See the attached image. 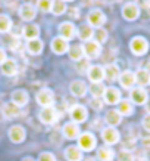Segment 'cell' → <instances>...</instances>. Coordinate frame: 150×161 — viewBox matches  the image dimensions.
<instances>
[{"instance_id": "cell-3", "label": "cell", "mask_w": 150, "mask_h": 161, "mask_svg": "<svg viewBox=\"0 0 150 161\" xmlns=\"http://www.w3.org/2000/svg\"><path fill=\"white\" fill-rule=\"evenodd\" d=\"M96 145H97L96 136H94L93 133H90V132L81 133L80 137H78V148H80L81 151H84V152L93 151V149L96 148Z\"/></svg>"}, {"instance_id": "cell-44", "label": "cell", "mask_w": 150, "mask_h": 161, "mask_svg": "<svg viewBox=\"0 0 150 161\" xmlns=\"http://www.w3.org/2000/svg\"><path fill=\"white\" fill-rule=\"evenodd\" d=\"M103 120L102 118H96V120H94V121H93V124H91V127L93 129H97V130H100V132H102L103 129H105V127H103Z\"/></svg>"}, {"instance_id": "cell-20", "label": "cell", "mask_w": 150, "mask_h": 161, "mask_svg": "<svg viewBox=\"0 0 150 161\" xmlns=\"http://www.w3.org/2000/svg\"><path fill=\"white\" fill-rule=\"evenodd\" d=\"M25 137H27V132H25V129L22 126H12L9 129V139L13 143H21V142L25 141Z\"/></svg>"}, {"instance_id": "cell-12", "label": "cell", "mask_w": 150, "mask_h": 161, "mask_svg": "<svg viewBox=\"0 0 150 161\" xmlns=\"http://www.w3.org/2000/svg\"><path fill=\"white\" fill-rule=\"evenodd\" d=\"M18 15H19V18L22 21L29 22V21H33L37 16V8L34 5H31V3H24V5L19 6Z\"/></svg>"}, {"instance_id": "cell-42", "label": "cell", "mask_w": 150, "mask_h": 161, "mask_svg": "<svg viewBox=\"0 0 150 161\" xmlns=\"http://www.w3.org/2000/svg\"><path fill=\"white\" fill-rule=\"evenodd\" d=\"M39 161H56L52 152H41L39 155Z\"/></svg>"}, {"instance_id": "cell-2", "label": "cell", "mask_w": 150, "mask_h": 161, "mask_svg": "<svg viewBox=\"0 0 150 161\" xmlns=\"http://www.w3.org/2000/svg\"><path fill=\"white\" fill-rule=\"evenodd\" d=\"M87 22L94 30L102 28L103 25L106 24V15L102 9H91L87 15Z\"/></svg>"}, {"instance_id": "cell-28", "label": "cell", "mask_w": 150, "mask_h": 161, "mask_svg": "<svg viewBox=\"0 0 150 161\" xmlns=\"http://www.w3.org/2000/svg\"><path fill=\"white\" fill-rule=\"evenodd\" d=\"M118 111L122 117H130L134 114V103L131 102L130 99H122L121 102L118 103Z\"/></svg>"}, {"instance_id": "cell-33", "label": "cell", "mask_w": 150, "mask_h": 161, "mask_svg": "<svg viewBox=\"0 0 150 161\" xmlns=\"http://www.w3.org/2000/svg\"><path fill=\"white\" fill-rule=\"evenodd\" d=\"M88 90H90L93 98H103V95L106 92V86L103 83H91Z\"/></svg>"}, {"instance_id": "cell-21", "label": "cell", "mask_w": 150, "mask_h": 161, "mask_svg": "<svg viewBox=\"0 0 150 161\" xmlns=\"http://www.w3.org/2000/svg\"><path fill=\"white\" fill-rule=\"evenodd\" d=\"M63 157L68 161H82V151L78 148V145H69L65 151H63Z\"/></svg>"}, {"instance_id": "cell-6", "label": "cell", "mask_w": 150, "mask_h": 161, "mask_svg": "<svg viewBox=\"0 0 150 161\" xmlns=\"http://www.w3.org/2000/svg\"><path fill=\"white\" fill-rule=\"evenodd\" d=\"M39 118L40 121L43 124H47V126H52L54 123H58L59 120V112L56 109V107H47V108H43L39 114Z\"/></svg>"}, {"instance_id": "cell-1", "label": "cell", "mask_w": 150, "mask_h": 161, "mask_svg": "<svg viewBox=\"0 0 150 161\" xmlns=\"http://www.w3.org/2000/svg\"><path fill=\"white\" fill-rule=\"evenodd\" d=\"M149 42L146 37L143 36H136V37H132L130 42V50L132 53L136 55V56H143L149 52Z\"/></svg>"}, {"instance_id": "cell-36", "label": "cell", "mask_w": 150, "mask_h": 161, "mask_svg": "<svg viewBox=\"0 0 150 161\" xmlns=\"http://www.w3.org/2000/svg\"><path fill=\"white\" fill-rule=\"evenodd\" d=\"M93 39L96 40V42H99L100 44H103L107 40V31L105 28H97V30H94V37Z\"/></svg>"}, {"instance_id": "cell-11", "label": "cell", "mask_w": 150, "mask_h": 161, "mask_svg": "<svg viewBox=\"0 0 150 161\" xmlns=\"http://www.w3.org/2000/svg\"><path fill=\"white\" fill-rule=\"evenodd\" d=\"M122 18L127 21H136L138 16H140V8H138V5H136V3H132V2H130V3H125V5L122 6Z\"/></svg>"}, {"instance_id": "cell-53", "label": "cell", "mask_w": 150, "mask_h": 161, "mask_svg": "<svg viewBox=\"0 0 150 161\" xmlns=\"http://www.w3.org/2000/svg\"><path fill=\"white\" fill-rule=\"evenodd\" d=\"M141 161H146V160H141Z\"/></svg>"}, {"instance_id": "cell-45", "label": "cell", "mask_w": 150, "mask_h": 161, "mask_svg": "<svg viewBox=\"0 0 150 161\" xmlns=\"http://www.w3.org/2000/svg\"><path fill=\"white\" fill-rule=\"evenodd\" d=\"M19 47H21V40L19 39H13V42L10 43V49L13 50V52H16Z\"/></svg>"}, {"instance_id": "cell-14", "label": "cell", "mask_w": 150, "mask_h": 161, "mask_svg": "<svg viewBox=\"0 0 150 161\" xmlns=\"http://www.w3.org/2000/svg\"><path fill=\"white\" fill-rule=\"evenodd\" d=\"M118 80H119V84H121L124 89H127V90L134 89V86L137 84V81H136V73H132L131 69H125V71H122Z\"/></svg>"}, {"instance_id": "cell-16", "label": "cell", "mask_w": 150, "mask_h": 161, "mask_svg": "<svg viewBox=\"0 0 150 161\" xmlns=\"http://www.w3.org/2000/svg\"><path fill=\"white\" fill-rule=\"evenodd\" d=\"M50 47H52V50H53V53L56 55H63V53H66L69 50V42L68 40H65L62 39V37H54L53 40H52V43H50Z\"/></svg>"}, {"instance_id": "cell-17", "label": "cell", "mask_w": 150, "mask_h": 161, "mask_svg": "<svg viewBox=\"0 0 150 161\" xmlns=\"http://www.w3.org/2000/svg\"><path fill=\"white\" fill-rule=\"evenodd\" d=\"M87 77L91 83H102L105 78V68L102 65H91L87 71Z\"/></svg>"}, {"instance_id": "cell-8", "label": "cell", "mask_w": 150, "mask_h": 161, "mask_svg": "<svg viewBox=\"0 0 150 161\" xmlns=\"http://www.w3.org/2000/svg\"><path fill=\"white\" fill-rule=\"evenodd\" d=\"M130 101L134 103V105H146L147 101H149V93H147V90H146L144 87L137 86V87L131 89Z\"/></svg>"}, {"instance_id": "cell-46", "label": "cell", "mask_w": 150, "mask_h": 161, "mask_svg": "<svg viewBox=\"0 0 150 161\" xmlns=\"http://www.w3.org/2000/svg\"><path fill=\"white\" fill-rule=\"evenodd\" d=\"M6 59H8V56H6V52H5V49H2L0 47V65L5 62Z\"/></svg>"}, {"instance_id": "cell-43", "label": "cell", "mask_w": 150, "mask_h": 161, "mask_svg": "<svg viewBox=\"0 0 150 161\" xmlns=\"http://www.w3.org/2000/svg\"><path fill=\"white\" fill-rule=\"evenodd\" d=\"M141 124H143V129H144L146 132L150 133V114H146L143 120H141Z\"/></svg>"}, {"instance_id": "cell-35", "label": "cell", "mask_w": 150, "mask_h": 161, "mask_svg": "<svg viewBox=\"0 0 150 161\" xmlns=\"http://www.w3.org/2000/svg\"><path fill=\"white\" fill-rule=\"evenodd\" d=\"M13 24H12V19H10V16L8 15H0V33H10V30H12Z\"/></svg>"}, {"instance_id": "cell-29", "label": "cell", "mask_w": 150, "mask_h": 161, "mask_svg": "<svg viewBox=\"0 0 150 161\" xmlns=\"http://www.w3.org/2000/svg\"><path fill=\"white\" fill-rule=\"evenodd\" d=\"M115 158V151L111 147H100L97 149V160L99 161H113Z\"/></svg>"}, {"instance_id": "cell-25", "label": "cell", "mask_w": 150, "mask_h": 161, "mask_svg": "<svg viewBox=\"0 0 150 161\" xmlns=\"http://www.w3.org/2000/svg\"><path fill=\"white\" fill-rule=\"evenodd\" d=\"M121 75V69L119 67L116 65V64H107L106 67H105V78H106L107 81H116L118 78Z\"/></svg>"}, {"instance_id": "cell-47", "label": "cell", "mask_w": 150, "mask_h": 161, "mask_svg": "<svg viewBox=\"0 0 150 161\" xmlns=\"http://www.w3.org/2000/svg\"><path fill=\"white\" fill-rule=\"evenodd\" d=\"M146 111H147V114H150V99L147 101V103H146Z\"/></svg>"}, {"instance_id": "cell-48", "label": "cell", "mask_w": 150, "mask_h": 161, "mask_svg": "<svg viewBox=\"0 0 150 161\" xmlns=\"http://www.w3.org/2000/svg\"><path fill=\"white\" fill-rule=\"evenodd\" d=\"M22 161H35L33 157H25V158H22Z\"/></svg>"}, {"instance_id": "cell-38", "label": "cell", "mask_w": 150, "mask_h": 161, "mask_svg": "<svg viewBox=\"0 0 150 161\" xmlns=\"http://www.w3.org/2000/svg\"><path fill=\"white\" fill-rule=\"evenodd\" d=\"M118 161H136V157L131 151H127V149H122L119 154H118Z\"/></svg>"}, {"instance_id": "cell-37", "label": "cell", "mask_w": 150, "mask_h": 161, "mask_svg": "<svg viewBox=\"0 0 150 161\" xmlns=\"http://www.w3.org/2000/svg\"><path fill=\"white\" fill-rule=\"evenodd\" d=\"M54 0H37V8L41 12H52V6H53Z\"/></svg>"}, {"instance_id": "cell-40", "label": "cell", "mask_w": 150, "mask_h": 161, "mask_svg": "<svg viewBox=\"0 0 150 161\" xmlns=\"http://www.w3.org/2000/svg\"><path fill=\"white\" fill-rule=\"evenodd\" d=\"M90 105H91V108L94 111H102L103 107H105V101L102 98H93L90 101Z\"/></svg>"}, {"instance_id": "cell-27", "label": "cell", "mask_w": 150, "mask_h": 161, "mask_svg": "<svg viewBox=\"0 0 150 161\" xmlns=\"http://www.w3.org/2000/svg\"><path fill=\"white\" fill-rule=\"evenodd\" d=\"M69 58L75 61V62H80L81 59L85 58V53H84V46L82 44H72L68 50Z\"/></svg>"}, {"instance_id": "cell-22", "label": "cell", "mask_w": 150, "mask_h": 161, "mask_svg": "<svg viewBox=\"0 0 150 161\" xmlns=\"http://www.w3.org/2000/svg\"><path fill=\"white\" fill-rule=\"evenodd\" d=\"M105 123H106L109 127H116L122 123V115L119 114L118 109H109V111L105 114Z\"/></svg>"}, {"instance_id": "cell-30", "label": "cell", "mask_w": 150, "mask_h": 161, "mask_svg": "<svg viewBox=\"0 0 150 161\" xmlns=\"http://www.w3.org/2000/svg\"><path fill=\"white\" fill-rule=\"evenodd\" d=\"M43 47H44V43L41 39H35V40L27 42V50H28V53H31V55H40L43 52Z\"/></svg>"}, {"instance_id": "cell-9", "label": "cell", "mask_w": 150, "mask_h": 161, "mask_svg": "<svg viewBox=\"0 0 150 161\" xmlns=\"http://www.w3.org/2000/svg\"><path fill=\"white\" fill-rule=\"evenodd\" d=\"M58 31H59V37L68 40V42H71L72 39L77 37V27H75V24L71 22V21H65V22H62V24L59 25Z\"/></svg>"}, {"instance_id": "cell-31", "label": "cell", "mask_w": 150, "mask_h": 161, "mask_svg": "<svg viewBox=\"0 0 150 161\" xmlns=\"http://www.w3.org/2000/svg\"><path fill=\"white\" fill-rule=\"evenodd\" d=\"M136 81L140 87L150 84V73L146 68H138L136 71Z\"/></svg>"}, {"instance_id": "cell-52", "label": "cell", "mask_w": 150, "mask_h": 161, "mask_svg": "<svg viewBox=\"0 0 150 161\" xmlns=\"http://www.w3.org/2000/svg\"><path fill=\"white\" fill-rule=\"evenodd\" d=\"M63 2H74V0H63Z\"/></svg>"}, {"instance_id": "cell-34", "label": "cell", "mask_w": 150, "mask_h": 161, "mask_svg": "<svg viewBox=\"0 0 150 161\" xmlns=\"http://www.w3.org/2000/svg\"><path fill=\"white\" fill-rule=\"evenodd\" d=\"M68 10V6H66V2L63 0H54L53 6H52V14L56 15V16H60V15L66 14Z\"/></svg>"}, {"instance_id": "cell-51", "label": "cell", "mask_w": 150, "mask_h": 161, "mask_svg": "<svg viewBox=\"0 0 150 161\" xmlns=\"http://www.w3.org/2000/svg\"><path fill=\"white\" fill-rule=\"evenodd\" d=\"M146 5H150V0H146Z\"/></svg>"}, {"instance_id": "cell-49", "label": "cell", "mask_w": 150, "mask_h": 161, "mask_svg": "<svg viewBox=\"0 0 150 161\" xmlns=\"http://www.w3.org/2000/svg\"><path fill=\"white\" fill-rule=\"evenodd\" d=\"M82 161H96L93 157H85V158H82Z\"/></svg>"}, {"instance_id": "cell-19", "label": "cell", "mask_w": 150, "mask_h": 161, "mask_svg": "<svg viewBox=\"0 0 150 161\" xmlns=\"http://www.w3.org/2000/svg\"><path fill=\"white\" fill-rule=\"evenodd\" d=\"M69 92L72 93V96H75V98H82V96L87 95L88 87L82 80H74L69 86Z\"/></svg>"}, {"instance_id": "cell-23", "label": "cell", "mask_w": 150, "mask_h": 161, "mask_svg": "<svg viewBox=\"0 0 150 161\" xmlns=\"http://www.w3.org/2000/svg\"><path fill=\"white\" fill-rule=\"evenodd\" d=\"M2 114L6 118H16L21 115V108L16 107L13 102H6L2 107Z\"/></svg>"}, {"instance_id": "cell-4", "label": "cell", "mask_w": 150, "mask_h": 161, "mask_svg": "<svg viewBox=\"0 0 150 161\" xmlns=\"http://www.w3.org/2000/svg\"><path fill=\"white\" fill-rule=\"evenodd\" d=\"M69 115H71V120L77 124H81V123L87 121L88 118V111L87 108L81 105V103H74L72 107H69Z\"/></svg>"}, {"instance_id": "cell-50", "label": "cell", "mask_w": 150, "mask_h": 161, "mask_svg": "<svg viewBox=\"0 0 150 161\" xmlns=\"http://www.w3.org/2000/svg\"><path fill=\"white\" fill-rule=\"evenodd\" d=\"M146 69H147V71H149V73H150V59H149V61H147V68H146Z\"/></svg>"}, {"instance_id": "cell-10", "label": "cell", "mask_w": 150, "mask_h": 161, "mask_svg": "<svg viewBox=\"0 0 150 161\" xmlns=\"http://www.w3.org/2000/svg\"><path fill=\"white\" fill-rule=\"evenodd\" d=\"M82 46H84V53H85L87 59H96L102 55V44L96 42L94 39L90 40V42H85Z\"/></svg>"}, {"instance_id": "cell-26", "label": "cell", "mask_w": 150, "mask_h": 161, "mask_svg": "<svg viewBox=\"0 0 150 161\" xmlns=\"http://www.w3.org/2000/svg\"><path fill=\"white\" fill-rule=\"evenodd\" d=\"M22 37L29 40H35L40 37V27L37 24H28L24 27V31H22Z\"/></svg>"}, {"instance_id": "cell-15", "label": "cell", "mask_w": 150, "mask_h": 161, "mask_svg": "<svg viewBox=\"0 0 150 161\" xmlns=\"http://www.w3.org/2000/svg\"><path fill=\"white\" fill-rule=\"evenodd\" d=\"M103 101L107 105H118L122 101L121 90L116 87H106V92L103 95Z\"/></svg>"}, {"instance_id": "cell-18", "label": "cell", "mask_w": 150, "mask_h": 161, "mask_svg": "<svg viewBox=\"0 0 150 161\" xmlns=\"http://www.w3.org/2000/svg\"><path fill=\"white\" fill-rule=\"evenodd\" d=\"M10 99H12V102L16 105V107H25L27 103H28L29 101V95L27 90H24V89H18V90H13L12 92V95H10Z\"/></svg>"}, {"instance_id": "cell-24", "label": "cell", "mask_w": 150, "mask_h": 161, "mask_svg": "<svg viewBox=\"0 0 150 161\" xmlns=\"http://www.w3.org/2000/svg\"><path fill=\"white\" fill-rule=\"evenodd\" d=\"M77 37L81 42H90V40H93V37H94V28L93 27H90L88 24L85 25H81L80 28H77Z\"/></svg>"}, {"instance_id": "cell-7", "label": "cell", "mask_w": 150, "mask_h": 161, "mask_svg": "<svg viewBox=\"0 0 150 161\" xmlns=\"http://www.w3.org/2000/svg\"><path fill=\"white\" fill-rule=\"evenodd\" d=\"M102 139L103 142L106 143L107 147H111V145H116L118 142L121 141V133L118 132V129L116 127H105L102 132Z\"/></svg>"}, {"instance_id": "cell-39", "label": "cell", "mask_w": 150, "mask_h": 161, "mask_svg": "<svg viewBox=\"0 0 150 161\" xmlns=\"http://www.w3.org/2000/svg\"><path fill=\"white\" fill-rule=\"evenodd\" d=\"M90 67H91V65H90V59H87V58L81 59V61L77 64V71H80V73H82V74H87Z\"/></svg>"}, {"instance_id": "cell-32", "label": "cell", "mask_w": 150, "mask_h": 161, "mask_svg": "<svg viewBox=\"0 0 150 161\" xmlns=\"http://www.w3.org/2000/svg\"><path fill=\"white\" fill-rule=\"evenodd\" d=\"M2 73L8 75V77H12L15 74L18 73V65L15 62L13 59H6L5 62L2 64Z\"/></svg>"}, {"instance_id": "cell-5", "label": "cell", "mask_w": 150, "mask_h": 161, "mask_svg": "<svg viewBox=\"0 0 150 161\" xmlns=\"http://www.w3.org/2000/svg\"><path fill=\"white\" fill-rule=\"evenodd\" d=\"M35 101L39 105H41L43 108H47V107H54V93L52 89H47V87H43L40 89L37 95H35Z\"/></svg>"}, {"instance_id": "cell-41", "label": "cell", "mask_w": 150, "mask_h": 161, "mask_svg": "<svg viewBox=\"0 0 150 161\" xmlns=\"http://www.w3.org/2000/svg\"><path fill=\"white\" fill-rule=\"evenodd\" d=\"M68 16L71 19H80V8H68Z\"/></svg>"}, {"instance_id": "cell-13", "label": "cell", "mask_w": 150, "mask_h": 161, "mask_svg": "<svg viewBox=\"0 0 150 161\" xmlns=\"http://www.w3.org/2000/svg\"><path fill=\"white\" fill-rule=\"evenodd\" d=\"M62 135L65 139H69V141H74V139H78L80 135H81V130H80V124L74 121H69L66 124H63L62 127Z\"/></svg>"}]
</instances>
